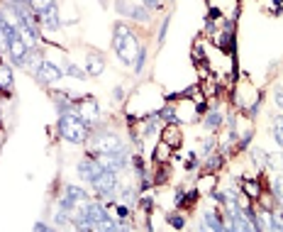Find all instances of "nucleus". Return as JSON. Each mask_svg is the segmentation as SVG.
I'll return each mask as SVG.
<instances>
[{
  "label": "nucleus",
  "mask_w": 283,
  "mask_h": 232,
  "mask_svg": "<svg viewBox=\"0 0 283 232\" xmlns=\"http://www.w3.org/2000/svg\"><path fill=\"white\" fill-rule=\"evenodd\" d=\"M59 132H61L64 140H69L73 145H83L85 140L90 137V125L78 113L66 110V113H61V117H59Z\"/></svg>",
  "instance_id": "nucleus-1"
},
{
  "label": "nucleus",
  "mask_w": 283,
  "mask_h": 232,
  "mask_svg": "<svg viewBox=\"0 0 283 232\" xmlns=\"http://www.w3.org/2000/svg\"><path fill=\"white\" fill-rule=\"evenodd\" d=\"M113 47H115V52H117V57L122 59L125 64H132V61L137 59V54H140V49H142V44L135 39L132 29L127 27V25H122V22L115 27Z\"/></svg>",
  "instance_id": "nucleus-2"
},
{
  "label": "nucleus",
  "mask_w": 283,
  "mask_h": 232,
  "mask_svg": "<svg viewBox=\"0 0 283 232\" xmlns=\"http://www.w3.org/2000/svg\"><path fill=\"white\" fill-rule=\"evenodd\" d=\"M161 140L171 147V149H181L183 145V130L178 122H166V127L161 130Z\"/></svg>",
  "instance_id": "nucleus-3"
},
{
  "label": "nucleus",
  "mask_w": 283,
  "mask_h": 232,
  "mask_svg": "<svg viewBox=\"0 0 283 232\" xmlns=\"http://www.w3.org/2000/svg\"><path fill=\"white\" fill-rule=\"evenodd\" d=\"M225 161H227V156H225V152H208L205 156H203V174H217L222 166H225Z\"/></svg>",
  "instance_id": "nucleus-4"
},
{
  "label": "nucleus",
  "mask_w": 283,
  "mask_h": 232,
  "mask_svg": "<svg viewBox=\"0 0 283 232\" xmlns=\"http://www.w3.org/2000/svg\"><path fill=\"white\" fill-rule=\"evenodd\" d=\"M76 113H78V115L83 117V120L88 122V125H90V122H95V120L100 117V110H98V103H95L93 98H88V95H85L83 100H78V103H76Z\"/></svg>",
  "instance_id": "nucleus-5"
},
{
  "label": "nucleus",
  "mask_w": 283,
  "mask_h": 232,
  "mask_svg": "<svg viewBox=\"0 0 283 232\" xmlns=\"http://www.w3.org/2000/svg\"><path fill=\"white\" fill-rule=\"evenodd\" d=\"M42 83H57L59 78H61V69H59L57 64H52V61H44L42 64V69L34 74Z\"/></svg>",
  "instance_id": "nucleus-6"
},
{
  "label": "nucleus",
  "mask_w": 283,
  "mask_h": 232,
  "mask_svg": "<svg viewBox=\"0 0 283 232\" xmlns=\"http://www.w3.org/2000/svg\"><path fill=\"white\" fill-rule=\"evenodd\" d=\"M85 218L90 220V223H103V220H108V205L103 203H88L85 208Z\"/></svg>",
  "instance_id": "nucleus-7"
},
{
  "label": "nucleus",
  "mask_w": 283,
  "mask_h": 232,
  "mask_svg": "<svg viewBox=\"0 0 283 232\" xmlns=\"http://www.w3.org/2000/svg\"><path fill=\"white\" fill-rule=\"evenodd\" d=\"M239 186H242V193H247L252 201H256V198L264 193V186L259 183V178H249V176H244V178L239 181Z\"/></svg>",
  "instance_id": "nucleus-8"
},
{
  "label": "nucleus",
  "mask_w": 283,
  "mask_h": 232,
  "mask_svg": "<svg viewBox=\"0 0 283 232\" xmlns=\"http://www.w3.org/2000/svg\"><path fill=\"white\" fill-rule=\"evenodd\" d=\"M85 71H88V76H100L105 71V59L100 54H88L85 57Z\"/></svg>",
  "instance_id": "nucleus-9"
},
{
  "label": "nucleus",
  "mask_w": 283,
  "mask_h": 232,
  "mask_svg": "<svg viewBox=\"0 0 283 232\" xmlns=\"http://www.w3.org/2000/svg\"><path fill=\"white\" fill-rule=\"evenodd\" d=\"M171 152H173V149H171V147L166 145L164 140H159V142H156V147H154V152H151V159H154V164H169V161H171Z\"/></svg>",
  "instance_id": "nucleus-10"
},
{
  "label": "nucleus",
  "mask_w": 283,
  "mask_h": 232,
  "mask_svg": "<svg viewBox=\"0 0 283 232\" xmlns=\"http://www.w3.org/2000/svg\"><path fill=\"white\" fill-rule=\"evenodd\" d=\"M27 52H29V47L25 44V39L17 34V37L12 39V44H10V57L15 59L17 64H22V61H25V57H27Z\"/></svg>",
  "instance_id": "nucleus-11"
},
{
  "label": "nucleus",
  "mask_w": 283,
  "mask_h": 232,
  "mask_svg": "<svg viewBox=\"0 0 283 232\" xmlns=\"http://www.w3.org/2000/svg\"><path fill=\"white\" fill-rule=\"evenodd\" d=\"M44 61H47V59L42 57L37 49H29L27 57H25V61H22V66H25L27 71H32V74H37V71L42 69V64H44Z\"/></svg>",
  "instance_id": "nucleus-12"
},
{
  "label": "nucleus",
  "mask_w": 283,
  "mask_h": 232,
  "mask_svg": "<svg viewBox=\"0 0 283 232\" xmlns=\"http://www.w3.org/2000/svg\"><path fill=\"white\" fill-rule=\"evenodd\" d=\"M217 181H220V176H217V174H200V178H198L200 193L210 196V193H212V191L217 188Z\"/></svg>",
  "instance_id": "nucleus-13"
},
{
  "label": "nucleus",
  "mask_w": 283,
  "mask_h": 232,
  "mask_svg": "<svg viewBox=\"0 0 283 232\" xmlns=\"http://www.w3.org/2000/svg\"><path fill=\"white\" fill-rule=\"evenodd\" d=\"M171 178V169L169 164H156V169H154V174H151V181H154V186L156 188H161V186H166Z\"/></svg>",
  "instance_id": "nucleus-14"
},
{
  "label": "nucleus",
  "mask_w": 283,
  "mask_h": 232,
  "mask_svg": "<svg viewBox=\"0 0 283 232\" xmlns=\"http://www.w3.org/2000/svg\"><path fill=\"white\" fill-rule=\"evenodd\" d=\"M0 88H2V95H5V98L12 95V74H10L7 64L0 66Z\"/></svg>",
  "instance_id": "nucleus-15"
},
{
  "label": "nucleus",
  "mask_w": 283,
  "mask_h": 232,
  "mask_svg": "<svg viewBox=\"0 0 283 232\" xmlns=\"http://www.w3.org/2000/svg\"><path fill=\"white\" fill-rule=\"evenodd\" d=\"M37 20L44 25L47 29H57L61 22H59V15H57V7L54 10H49V12H42V15H37Z\"/></svg>",
  "instance_id": "nucleus-16"
},
{
  "label": "nucleus",
  "mask_w": 283,
  "mask_h": 232,
  "mask_svg": "<svg viewBox=\"0 0 283 232\" xmlns=\"http://www.w3.org/2000/svg\"><path fill=\"white\" fill-rule=\"evenodd\" d=\"M29 7L34 15H42V12H49L57 7V0H29Z\"/></svg>",
  "instance_id": "nucleus-17"
},
{
  "label": "nucleus",
  "mask_w": 283,
  "mask_h": 232,
  "mask_svg": "<svg viewBox=\"0 0 283 232\" xmlns=\"http://www.w3.org/2000/svg\"><path fill=\"white\" fill-rule=\"evenodd\" d=\"M203 125H205V130H217L220 125H225V117L220 115L217 110H212V113L208 110V113H205V120H203Z\"/></svg>",
  "instance_id": "nucleus-18"
},
{
  "label": "nucleus",
  "mask_w": 283,
  "mask_h": 232,
  "mask_svg": "<svg viewBox=\"0 0 283 232\" xmlns=\"http://www.w3.org/2000/svg\"><path fill=\"white\" fill-rule=\"evenodd\" d=\"M64 193L71 198V205L73 203H85V201H88V193H85L83 188H78V186H66Z\"/></svg>",
  "instance_id": "nucleus-19"
},
{
  "label": "nucleus",
  "mask_w": 283,
  "mask_h": 232,
  "mask_svg": "<svg viewBox=\"0 0 283 232\" xmlns=\"http://www.w3.org/2000/svg\"><path fill=\"white\" fill-rule=\"evenodd\" d=\"M191 59H193V64L203 69V66H208V57H205V49H203V44L196 42V47H193V52H191Z\"/></svg>",
  "instance_id": "nucleus-20"
},
{
  "label": "nucleus",
  "mask_w": 283,
  "mask_h": 232,
  "mask_svg": "<svg viewBox=\"0 0 283 232\" xmlns=\"http://www.w3.org/2000/svg\"><path fill=\"white\" fill-rule=\"evenodd\" d=\"M164 218H166V223H169L173 230H183V228H186V215L178 213V210H176V213H169V215H164Z\"/></svg>",
  "instance_id": "nucleus-21"
},
{
  "label": "nucleus",
  "mask_w": 283,
  "mask_h": 232,
  "mask_svg": "<svg viewBox=\"0 0 283 232\" xmlns=\"http://www.w3.org/2000/svg\"><path fill=\"white\" fill-rule=\"evenodd\" d=\"M159 120H164V122H176V120H178V113H176V105H169V108H161V110H159Z\"/></svg>",
  "instance_id": "nucleus-22"
},
{
  "label": "nucleus",
  "mask_w": 283,
  "mask_h": 232,
  "mask_svg": "<svg viewBox=\"0 0 283 232\" xmlns=\"http://www.w3.org/2000/svg\"><path fill=\"white\" fill-rule=\"evenodd\" d=\"M266 166H269V169H279V171H283V156L281 154H271V156H266Z\"/></svg>",
  "instance_id": "nucleus-23"
},
{
  "label": "nucleus",
  "mask_w": 283,
  "mask_h": 232,
  "mask_svg": "<svg viewBox=\"0 0 283 232\" xmlns=\"http://www.w3.org/2000/svg\"><path fill=\"white\" fill-rule=\"evenodd\" d=\"M115 7H117L120 15H127V17H132V12H135V5H130V2H125V0H117Z\"/></svg>",
  "instance_id": "nucleus-24"
},
{
  "label": "nucleus",
  "mask_w": 283,
  "mask_h": 232,
  "mask_svg": "<svg viewBox=\"0 0 283 232\" xmlns=\"http://www.w3.org/2000/svg\"><path fill=\"white\" fill-rule=\"evenodd\" d=\"M66 74H71V76H76V78H85V76H88V71L78 69V66H73V64H69V66H66Z\"/></svg>",
  "instance_id": "nucleus-25"
},
{
  "label": "nucleus",
  "mask_w": 283,
  "mask_h": 232,
  "mask_svg": "<svg viewBox=\"0 0 283 232\" xmlns=\"http://www.w3.org/2000/svg\"><path fill=\"white\" fill-rule=\"evenodd\" d=\"M144 59H146V49L142 47L140 54H137V61H135V69H137V71H142V69H144Z\"/></svg>",
  "instance_id": "nucleus-26"
},
{
  "label": "nucleus",
  "mask_w": 283,
  "mask_h": 232,
  "mask_svg": "<svg viewBox=\"0 0 283 232\" xmlns=\"http://www.w3.org/2000/svg\"><path fill=\"white\" fill-rule=\"evenodd\" d=\"M142 5H146V7H161L164 0H142Z\"/></svg>",
  "instance_id": "nucleus-27"
},
{
  "label": "nucleus",
  "mask_w": 283,
  "mask_h": 232,
  "mask_svg": "<svg viewBox=\"0 0 283 232\" xmlns=\"http://www.w3.org/2000/svg\"><path fill=\"white\" fill-rule=\"evenodd\" d=\"M276 105H279V108H283V90H279V93H276Z\"/></svg>",
  "instance_id": "nucleus-28"
},
{
  "label": "nucleus",
  "mask_w": 283,
  "mask_h": 232,
  "mask_svg": "<svg viewBox=\"0 0 283 232\" xmlns=\"http://www.w3.org/2000/svg\"><path fill=\"white\" fill-rule=\"evenodd\" d=\"M34 230H37V232H44V230H49V225H44V223H37V225H34Z\"/></svg>",
  "instance_id": "nucleus-29"
}]
</instances>
